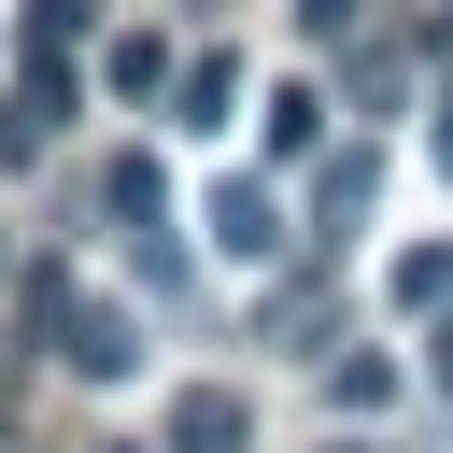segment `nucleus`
<instances>
[{
    "instance_id": "obj_3",
    "label": "nucleus",
    "mask_w": 453,
    "mask_h": 453,
    "mask_svg": "<svg viewBox=\"0 0 453 453\" xmlns=\"http://www.w3.org/2000/svg\"><path fill=\"white\" fill-rule=\"evenodd\" d=\"M57 113H71V71H57V57H28V71H14V113H0V156L28 170V156L57 142Z\"/></svg>"
},
{
    "instance_id": "obj_2",
    "label": "nucleus",
    "mask_w": 453,
    "mask_h": 453,
    "mask_svg": "<svg viewBox=\"0 0 453 453\" xmlns=\"http://www.w3.org/2000/svg\"><path fill=\"white\" fill-rule=\"evenodd\" d=\"M198 226H212V255H226V269H269V255H283V198H269V184H212V212H198Z\"/></svg>"
},
{
    "instance_id": "obj_16",
    "label": "nucleus",
    "mask_w": 453,
    "mask_h": 453,
    "mask_svg": "<svg viewBox=\"0 0 453 453\" xmlns=\"http://www.w3.org/2000/svg\"><path fill=\"white\" fill-rule=\"evenodd\" d=\"M99 453H142V439H99ZM156 453H170V439H156Z\"/></svg>"
},
{
    "instance_id": "obj_9",
    "label": "nucleus",
    "mask_w": 453,
    "mask_h": 453,
    "mask_svg": "<svg viewBox=\"0 0 453 453\" xmlns=\"http://www.w3.org/2000/svg\"><path fill=\"white\" fill-rule=\"evenodd\" d=\"M396 297L439 311V297H453V241H411V255H396Z\"/></svg>"
},
{
    "instance_id": "obj_8",
    "label": "nucleus",
    "mask_w": 453,
    "mask_h": 453,
    "mask_svg": "<svg viewBox=\"0 0 453 453\" xmlns=\"http://www.w3.org/2000/svg\"><path fill=\"white\" fill-rule=\"evenodd\" d=\"M368 198H382V156H368V142H354V156H340V170H326V226H354V212H368Z\"/></svg>"
},
{
    "instance_id": "obj_11",
    "label": "nucleus",
    "mask_w": 453,
    "mask_h": 453,
    "mask_svg": "<svg viewBox=\"0 0 453 453\" xmlns=\"http://www.w3.org/2000/svg\"><path fill=\"white\" fill-rule=\"evenodd\" d=\"M326 396H340V411H382V396H396V368H382V354H340V368H326Z\"/></svg>"
},
{
    "instance_id": "obj_5",
    "label": "nucleus",
    "mask_w": 453,
    "mask_h": 453,
    "mask_svg": "<svg viewBox=\"0 0 453 453\" xmlns=\"http://www.w3.org/2000/svg\"><path fill=\"white\" fill-rule=\"evenodd\" d=\"M170 99H184L170 127H226V113H241V57H184V85H170Z\"/></svg>"
},
{
    "instance_id": "obj_7",
    "label": "nucleus",
    "mask_w": 453,
    "mask_h": 453,
    "mask_svg": "<svg viewBox=\"0 0 453 453\" xmlns=\"http://www.w3.org/2000/svg\"><path fill=\"white\" fill-rule=\"evenodd\" d=\"M99 212H127V226H156V212H170V184H156V156H113V184H99Z\"/></svg>"
},
{
    "instance_id": "obj_1",
    "label": "nucleus",
    "mask_w": 453,
    "mask_h": 453,
    "mask_svg": "<svg viewBox=\"0 0 453 453\" xmlns=\"http://www.w3.org/2000/svg\"><path fill=\"white\" fill-rule=\"evenodd\" d=\"M28 311H42V340H57L85 382H127V368H142V326H127V311H85L57 269H28Z\"/></svg>"
},
{
    "instance_id": "obj_10",
    "label": "nucleus",
    "mask_w": 453,
    "mask_h": 453,
    "mask_svg": "<svg viewBox=\"0 0 453 453\" xmlns=\"http://www.w3.org/2000/svg\"><path fill=\"white\" fill-rule=\"evenodd\" d=\"M311 127H326V99H311V85H283V99H269V156H311Z\"/></svg>"
},
{
    "instance_id": "obj_13",
    "label": "nucleus",
    "mask_w": 453,
    "mask_h": 453,
    "mask_svg": "<svg viewBox=\"0 0 453 453\" xmlns=\"http://www.w3.org/2000/svg\"><path fill=\"white\" fill-rule=\"evenodd\" d=\"M354 14H368V0H297V28H311V42H340Z\"/></svg>"
},
{
    "instance_id": "obj_12",
    "label": "nucleus",
    "mask_w": 453,
    "mask_h": 453,
    "mask_svg": "<svg viewBox=\"0 0 453 453\" xmlns=\"http://www.w3.org/2000/svg\"><path fill=\"white\" fill-rule=\"evenodd\" d=\"M85 42V0H28V57H71Z\"/></svg>"
},
{
    "instance_id": "obj_15",
    "label": "nucleus",
    "mask_w": 453,
    "mask_h": 453,
    "mask_svg": "<svg viewBox=\"0 0 453 453\" xmlns=\"http://www.w3.org/2000/svg\"><path fill=\"white\" fill-rule=\"evenodd\" d=\"M425 142H439V170H453V85H439V99H425Z\"/></svg>"
},
{
    "instance_id": "obj_6",
    "label": "nucleus",
    "mask_w": 453,
    "mask_h": 453,
    "mask_svg": "<svg viewBox=\"0 0 453 453\" xmlns=\"http://www.w3.org/2000/svg\"><path fill=\"white\" fill-rule=\"evenodd\" d=\"M99 85H113V99H156V85H184V71H170V42H142V28H127V42L99 57Z\"/></svg>"
},
{
    "instance_id": "obj_4",
    "label": "nucleus",
    "mask_w": 453,
    "mask_h": 453,
    "mask_svg": "<svg viewBox=\"0 0 453 453\" xmlns=\"http://www.w3.org/2000/svg\"><path fill=\"white\" fill-rule=\"evenodd\" d=\"M170 453H255V411H241L226 382H184V396H170Z\"/></svg>"
},
{
    "instance_id": "obj_14",
    "label": "nucleus",
    "mask_w": 453,
    "mask_h": 453,
    "mask_svg": "<svg viewBox=\"0 0 453 453\" xmlns=\"http://www.w3.org/2000/svg\"><path fill=\"white\" fill-rule=\"evenodd\" d=\"M425 382H439V396H453V311H439V326H425Z\"/></svg>"
}]
</instances>
